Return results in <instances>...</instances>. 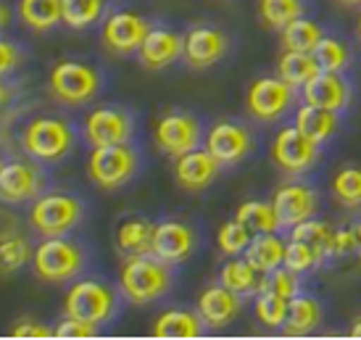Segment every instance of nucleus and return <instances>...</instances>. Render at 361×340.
<instances>
[{
	"label": "nucleus",
	"instance_id": "obj_13",
	"mask_svg": "<svg viewBox=\"0 0 361 340\" xmlns=\"http://www.w3.org/2000/svg\"><path fill=\"white\" fill-rule=\"evenodd\" d=\"M132 135V119L127 111L121 109H95L87 114L85 119V138L92 148H101V145H119L127 142Z\"/></svg>",
	"mask_w": 361,
	"mask_h": 340
},
{
	"label": "nucleus",
	"instance_id": "obj_16",
	"mask_svg": "<svg viewBox=\"0 0 361 340\" xmlns=\"http://www.w3.org/2000/svg\"><path fill=\"white\" fill-rule=\"evenodd\" d=\"M195 248V232L192 227L177 219H166L156 224L153 232V256H159L166 264H180Z\"/></svg>",
	"mask_w": 361,
	"mask_h": 340
},
{
	"label": "nucleus",
	"instance_id": "obj_41",
	"mask_svg": "<svg viewBox=\"0 0 361 340\" xmlns=\"http://www.w3.org/2000/svg\"><path fill=\"white\" fill-rule=\"evenodd\" d=\"M319 253L311 248L309 243L298 241V238H293L290 243H288V250H285V267L293 272H309L314 269L317 264H319Z\"/></svg>",
	"mask_w": 361,
	"mask_h": 340
},
{
	"label": "nucleus",
	"instance_id": "obj_12",
	"mask_svg": "<svg viewBox=\"0 0 361 340\" xmlns=\"http://www.w3.org/2000/svg\"><path fill=\"white\" fill-rule=\"evenodd\" d=\"M206 150L221 166H235L253 150V135L243 124L216 121L206 138Z\"/></svg>",
	"mask_w": 361,
	"mask_h": 340
},
{
	"label": "nucleus",
	"instance_id": "obj_36",
	"mask_svg": "<svg viewBox=\"0 0 361 340\" xmlns=\"http://www.w3.org/2000/svg\"><path fill=\"white\" fill-rule=\"evenodd\" d=\"M288 309H290V300L280 298V296H271V293H259L256 298V320L267 327V330H280L285 320H288Z\"/></svg>",
	"mask_w": 361,
	"mask_h": 340
},
{
	"label": "nucleus",
	"instance_id": "obj_42",
	"mask_svg": "<svg viewBox=\"0 0 361 340\" xmlns=\"http://www.w3.org/2000/svg\"><path fill=\"white\" fill-rule=\"evenodd\" d=\"M95 332H98V324H92V322H85V320H77V317H69V314H66V320H61L59 324H56V330H53V338H66V340L95 338Z\"/></svg>",
	"mask_w": 361,
	"mask_h": 340
},
{
	"label": "nucleus",
	"instance_id": "obj_33",
	"mask_svg": "<svg viewBox=\"0 0 361 340\" xmlns=\"http://www.w3.org/2000/svg\"><path fill=\"white\" fill-rule=\"evenodd\" d=\"M332 198L341 203L343 209H359L361 206V166H343L332 177Z\"/></svg>",
	"mask_w": 361,
	"mask_h": 340
},
{
	"label": "nucleus",
	"instance_id": "obj_35",
	"mask_svg": "<svg viewBox=\"0 0 361 340\" xmlns=\"http://www.w3.org/2000/svg\"><path fill=\"white\" fill-rule=\"evenodd\" d=\"M293 238L309 243L311 248L319 253V259H327V256H330L332 238H335V230H332L327 221H319L311 217V219H306L293 227Z\"/></svg>",
	"mask_w": 361,
	"mask_h": 340
},
{
	"label": "nucleus",
	"instance_id": "obj_26",
	"mask_svg": "<svg viewBox=\"0 0 361 340\" xmlns=\"http://www.w3.org/2000/svg\"><path fill=\"white\" fill-rule=\"evenodd\" d=\"M322 322V306L319 300H314L311 296H295L290 300V309H288V320L282 324L285 335L290 338H303L319 327Z\"/></svg>",
	"mask_w": 361,
	"mask_h": 340
},
{
	"label": "nucleus",
	"instance_id": "obj_10",
	"mask_svg": "<svg viewBox=\"0 0 361 340\" xmlns=\"http://www.w3.org/2000/svg\"><path fill=\"white\" fill-rule=\"evenodd\" d=\"M153 142L166 156H182L188 150H195L201 142V124L190 114L169 111L153 121Z\"/></svg>",
	"mask_w": 361,
	"mask_h": 340
},
{
	"label": "nucleus",
	"instance_id": "obj_4",
	"mask_svg": "<svg viewBox=\"0 0 361 340\" xmlns=\"http://www.w3.org/2000/svg\"><path fill=\"white\" fill-rule=\"evenodd\" d=\"M48 87L63 106H85L101 90V74L82 61H61L51 69Z\"/></svg>",
	"mask_w": 361,
	"mask_h": 340
},
{
	"label": "nucleus",
	"instance_id": "obj_5",
	"mask_svg": "<svg viewBox=\"0 0 361 340\" xmlns=\"http://www.w3.org/2000/svg\"><path fill=\"white\" fill-rule=\"evenodd\" d=\"M32 264H35V274L40 280L66 282V280H74L80 274L82 264H85V253L66 235H61V238H45L35 248Z\"/></svg>",
	"mask_w": 361,
	"mask_h": 340
},
{
	"label": "nucleus",
	"instance_id": "obj_22",
	"mask_svg": "<svg viewBox=\"0 0 361 340\" xmlns=\"http://www.w3.org/2000/svg\"><path fill=\"white\" fill-rule=\"evenodd\" d=\"M203 327L206 324L198 317V311L192 314L188 309H166L153 320L151 332L159 340H195L201 338Z\"/></svg>",
	"mask_w": 361,
	"mask_h": 340
},
{
	"label": "nucleus",
	"instance_id": "obj_14",
	"mask_svg": "<svg viewBox=\"0 0 361 340\" xmlns=\"http://www.w3.org/2000/svg\"><path fill=\"white\" fill-rule=\"evenodd\" d=\"M274 209H277V217H280L282 227H295L301 221L311 219L317 214V193L311 190L309 185L303 182H285L277 188L274 193Z\"/></svg>",
	"mask_w": 361,
	"mask_h": 340
},
{
	"label": "nucleus",
	"instance_id": "obj_29",
	"mask_svg": "<svg viewBox=\"0 0 361 340\" xmlns=\"http://www.w3.org/2000/svg\"><path fill=\"white\" fill-rule=\"evenodd\" d=\"M219 282L224 288H230L232 293H238V296H248V293L259 291L261 280H259V269L253 267L251 261L230 256V261L219 272Z\"/></svg>",
	"mask_w": 361,
	"mask_h": 340
},
{
	"label": "nucleus",
	"instance_id": "obj_27",
	"mask_svg": "<svg viewBox=\"0 0 361 340\" xmlns=\"http://www.w3.org/2000/svg\"><path fill=\"white\" fill-rule=\"evenodd\" d=\"M285 250H288V243H282L274 232H259L245 250V259L264 274L285 264Z\"/></svg>",
	"mask_w": 361,
	"mask_h": 340
},
{
	"label": "nucleus",
	"instance_id": "obj_6",
	"mask_svg": "<svg viewBox=\"0 0 361 340\" xmlns=\"http://www.w3.org/2000/svg\"><path fill=\"white\" fill-rule=\"evenodd\" d=\"M137 153L127 142L119 145H101L92 148L87 159V177H90L101 190H119L121 185L132 180V174L137 171Z\"/></svg>",
	"mask_w": 361,
	"mask_h": 340
},
{
	"label": "nucleus",
	"instance_id": "obj_48",
	"mask_svg": "<svg viewBox=\"0 0 361 340\" xmlns=\"http://www.w3.org/2000/svg\"><path fill=\"white\" fill-rule=\"evenodd\" d=\"M356 30H359V37H361V16H359V24H356Z\"/></svg>",
	"mask_w": 361,
	"mask_h": 340
},
{
	"label": "nucleus",
	"instance_id": "obj_7",
	"mask_svg": "<svg viewBox=\"0 0 361 340\" xmlns=\"http://www.w3.org/2000/svg\"><path fill=\"white\" fill-rule=\"evenodd\" d=\"M63 314L92 324H103L116 314V296L103 282L80 280L63 296Z\"/></svg>",
	"mask_w": 361,
	"mask_h": 340
},
{
	"label": "nucleus",
	"instance_id": "obj_28",
	"mask_svg": "<svg viewBox=\"0 0 361 340\" xmlns=\"http://www.w3.org/2000/svg\"><path fill=\"white\" fill-rule=\"evenodd\" d=\"M19 19L35 32L53 30L63 21V0H19Z\"/></svg>",
	"mask_w": 361,
	"mask_h": 340
},
{
	"label": "nucleus",
	"instance_id": "obj_8",
	"mask_svg": "<svg viewBox=\"0 0 361 340\" xmlns=\"http://www.w3.org/2000/svg\"><path fill=\"white\" fill-rule=\"evenodd\" d=\"M269 159L277 169L288 174H301L319 161V142L306 138L298 127H282L271 140Z\"/></svg>",
	"mask_w": 361,
	"mask_h": 340
},
{
	"label": "nucleus",
	"instance_id": "obj_47",
	"mask_svg": "<svg viewBox=\"0 0 361 340\" xmlns=\"http://www.w3.org/2000/svg\"><path fill=\"white\" fill-rule=\"evenodd\" d=\"M338 3H341V6H359L361 0H338Z\"/></svg>",
	"mask_w": 361,
	"mask_h": 340
},
{
	"label": "nucleus",
	"instance_id": "obj_43",
	"mask_svg": "<svg viewBox=\"0 0 361 340\" xmlns=\"http://www.w3.org/2000/svg\"><path fill=\"white\" fill-rule=\"evenodd\" d=\"M11 338L16 340H45V338H53V330H48L45 324L35 320H21L19 324H13V330H11Z\"/></svg>",
	"mask_w": 361,
	"mask_h": 340
},
{
	"label": "nucleus",
	"instance_id": "obj_40",
	"mask_svg": "<svg viewBox=\"0 0 361 340\" xmlns=\"http://www.w3.org/2000/svg\"><path fill=\"white\" fill-rule=\"evenodd\" d=\"M35 256V250L30 248V243L19 238V235H13V238H3V245H0V261H3V269L6 272H13L24 267L27 261H32Z\"/></svg>",
	"mask_w": 361,
	"mask_h": 340
},
{
	"label": "nucleus",
	"instance_id": "obj_20",
	"mask_svg": "<svg viewBox=\"0 0 361 340\" xmlns=\"http://www.w3.org/2000/svg\"><path fill=\"white\" fill-rule=\"evenodd\" d=\"M303 100L311 106H319L327 111H343L351 103V87L343 80L341 71H324L322 69L309 85H303Z\"/></svg>",
	"mask_w": 361,
	"mask_h": 340
},
{
	"label": "nucleus",
	"instance_id": "obj_1",
	"mask_svg": "<svg viewBox=\"0 0 361 340\" xmlns=\"http://www.w3.org/2000/svg\"><path fill=\"white\" fill-rule=\"evenodd\" d=\"M169 264L153 253L130 256L119 269V288L132 303H151L169 291Z\"/></svg>",
	"mask_w": 361,
	"mask_h": 340
},
{
	"label": "nucleus",
	"instance_id": "obj_32",
	"mask_svg": "<svg viewBox=\"0 0 361 340\" xmlns=\"http://www.w3.org/2000/svg\"><path fill=\"white\" fill-rule=\"evenodd\" d=\"M303 16V0H259V19L269 30H285Z\"/></svg>",
	"mask_w": 361,
	"mask_h": 340
},
{
	"label": "nucleus",
	"instance_id": "obj_17",
	"mask_svg": "<svg viewBox=\"0 0 361 340\" xmlns=\"http://www.w3.org/2000/svg\"><path fill=\"white\" fill-rule=\"evenodd\" d=\"M227 35L216 27H195L185 35V61L192 69H209L227 53Z\"/></svg>",
	"mask_w": 361,
	"mask_h": 340
},
{
	"label": "nucleus",
	"instance_id": "obj_39",
	"mask_svg": "<svg viewBox=\"0 0 361 340\" xmlns=\"http://www.w3.org/2000/svg\"><path fill=\"white\" fill-rule=\"evenodd\" d=\"M314 56L324 71H343L351 61V50L345 48V42L335 40V37H322Z\"/></svg>",
	"mask_w": 361,
	"mask_h": 340
},
{
	"label": "nucleus",
	"instance_id": "obj_18",
	"mask_svg": "<svg viewBox=\"0 0 361 340\" xmlns=\"http://www.w3.org/2000/svg\"><path fill=\"white\" fill-rule=\"evenodd\" d=\"M240 314V296L224 285H211L198 296V317L209 330H221Z\"/></svg>",
	"mask_w": 361,
	"mask_h": 340
},
{
	"label": "nucleus",
	"instance_id": "obj_34",
	"mask_svg": "<svg viewBox=\"0 0 361 340\" xmlns=\"http://www.w3.org/2000/svg\"><path fill=\"white\" fill-rule=\"evenodd\" d=\"M106 0H63V24L69 30H87L103 16Z\"/></svg>",
	"mask_w": 361,
	"mask_h": 340
},
{
	"label": "nucleus",
	"instance_id": "obj_23",
	"mask_svg": "<svg viewBox=\"0 0 361 340\" xmlns=\"http://www.w3.org/2000/svg\"><path fill=\"white\" fill-rule=\"evenodd\" d=\"M153 232H156V224H151L148 219H140V217H132V219H124L114 232V241H116V248L127 256H140V253H153Z\"/></svg>",
	"mask_w": 361,
	"mask_h": 340
},
{
	"label": "nucleus",
	"instance_id": "obj_9",
	"mask_svg": "<svg viewBox=\"0 0 361 340\" xmlns=\"http://www.w3.org/2000/svg\"><path fill=\"white\" fill-rule=\"evenodd\" d=\"M293 106V87L282 77H259L248 85L245 111L256 121H277Z\"/></svg>",
	"mask_w": 361,
	"mask_h": 340
},
{
	"label": "nucleus",
	"instance_id": "obj_11",
	"mask_svg": "<svg viewBox=\"0 0 361 340\" xmlns=\"http://www.w3.org/2000/svg\"><path fill=\"white\" fill-rule=\"evenodd\" d=\"M148 32H151V24L145 21V16L135 13V11H114L103 21L101 40L111 53L127 56V53L140 50Z\"/></svg>",
	"mask_w": 361,
	"mask_h": 340
},
{
	"label": "nucleus",
	"instance_id": "obj_2",
	"mask_svg": "<svg viewBox=\"0 0 361 340\" xmlns=\"http://www.w3.org/2000/svg\"><path fill=\"white\" fill-rule=\"evenodd\" d=\"M85 217L82 200L69 193H48L32 203L30 227L42 238H61L69 235Z\"/></svg>",
	"mask_w": 361,
	"mask_h": 340
},
{
	"label": "nucleus",
	"instance_id": "obj_38",
	"mask_svg": "<svg viewBox=\"0 0 361 340\" xmlns=\"http://www.w3.org/2000/svg\"><path fill=\"white\" fill-rule=\"evenodd\" d=\"M251 230L243 224V221L232 219V221H224L216 232V245L224 256H238V253H245L248 245H251Z\"/></svg>",
	"mask_w": 361,
	"mask_h": 340
},
{
	"label": "nucleus",
	"instance_id": "obj_44",
	"mask_svg": "<svg viewBox=\"0 0 361 340\" xmlns=\"http://www.w3.org/2000/svg\"><path fill=\"white\" fill-rule=\"evenodd\" d=\"M21 63V53H19V48L13 45V42H3L0 45V69H3V74H8L11 69H16Z\"/></svg>",
	"mask_w": 361,
	"mask_h": 340
},
{
	"label": "nucleus",
	"instance_id": "obj_46",
	"mask_svg": "<svg viewBox=\"0 0 361 340\" xmlns=\"http://www.w3.org/2000/svg\"><path fill=\"white\" fill-rule=\"evenodd\" d=\"M348 338H359L361 340V320L356 322V324H353L351 330H348Z\"/></svg>",
	"mask_w": 361,
	"mask_h": 340
},
{
	"label": "nucleus",
	"instance_id": "obj_31",
	"mask_svg": "<svg viewBox=\"0 0 361 340\" xmlns=\"http://www.w3.org/2000/svg\"><path fill=\"white\" fill-rule=\"evenodd\" d=\"M280 40H282V48L285 50H306V53H314L317 50V45L322 42V37H324V32H322V27L317 24V21L311 19H295L290 21L285 30H280Z\"/></svg>",
	"mask_w": 361,
	"mask_h": 340
},
{
	"label": "nucleus",
	"instance_id": "obj_15",
	"mask_svg": "<svg viewBox=\"0 0 361 340\" xmlns=\"http://www.w3.org/2000/svg\"><path fill=\"white\" fill-rule=\"evenodd\" d=\"M219 166L221 164L211 156L209 150H188V153L177 156V161H174V180H177L182 190L201 193L216 180Z\"/></svg>",
	"mask_w": 361,
	"mask_h": 340
},
{
	"label": "nucleus",
	"instance_id": "obj_24",
	"mask_svg": "<svg viewBox=\"0 0 361 340\" xmlns=\"http://www.w3.org/2000/svg\"><path fill=\"white\" fill-rule=\"evenodd\" d=\"M319 71L322 66L319 61H317V56L306 53V50H285L280 56V61H277V74L290 85L293 90L309 85Z\"/></svg>",
	"mask_w": 361,
	"mask_h": 340
},
{
	"label": "nucleus",
	"instance_id": "obj_21",
	"mask_svg": "<svg viewBox=\"0 0 361 340\" xmlns=\"http://www.w3.org/2000/svg\"><path fill=\"white\" fill-rule=\"evenodd\" d=\"M137 56L145 69H166L180 56H185V37L169 30H151L148 37L142 40Z\"/></svg>",
	"mask_w": 361,
	"mask_h": 340
},
{
	"label": "nucleus",
	"instance_id": "obj_37",
	"mask_svg": "<svg viewBox=\"0 0 361 340\" xmlns=\"http://www.w3.org/2000/svg\"><path fill=\"white\" fill-rule=\"evenodd\" d=\"M259 293H271V296L293 300L298 296V272L288 269L285 264L271 272H264V277L259 282Z\"/></svg>",
	"mask_w": 361,
	"mask_h": 340
},
{
	"label": "nucleus",
	"instance_id": "obj_30",
	"mask_svg": "<svg viewBox=\"0 0 361 340\" xmlns=\"http://www.w3.org/2000/svg\"><path fill=\"white\" fill-rule=\"evenodd\" d=\"M235 219L243 221L256 235L259 232H277V227H282L274 203H267V200H243L235 211Z\"/></svg>",
	"mask_w": 361,
	"mask_h": 340
},
{
	"label": "nucleus",
	"instance_id": "obj_25",
	"mask_svg": "<svg viewBox=\"0 0 361 340\" xmlns=\"http://www.w3.org/2000/svg\"><path fill=\"white\" fill-rule=\"evenodd\" d=\"M295 127H298L306 138H311L314 142H324L338 132L341 121H338V114H335V111H327V109H319V106L306 103V106H301V109L295 111Z\"/></svg>",
	"mask_w": 361,
	"mask_h": 340
},
{
	"label": "nucleus",
	"instance_id": "obj_19",
	"mask_svg": "<svg viewBox=\"0 0 361 340\" xmlns=\"http://www.w3.org/2000/svg\"><path fill=\"white\" fill-rule=\"evenodd\" d=\"M42 188V174L35 164L8 161L0 169V195L6 203H24L35 198Z\"/></svg>",
	"mask_w": 361,
	"mask_h": 340
},
{
	"label": "nucleus",
	"instance_id": "obj_3",
	"mask_svg": "<svg viewBox=\"0 0 361 340\" xmlns=\"http://www.w3.org/2000/svg\"><path fill=\"white\" fill-rule=\"evenodd\" d=\"M21 148L35 161H59L74 148L69 121L56 116H37L21 132Z\"/></svg>",
	"mask_w": 361,
	"mask_h": 340
},
{
	"label": "nucleus",
	"instance_id": "obj_45",
	"mask_svg": "<svg viewBox=\"0 0 361 340\" xmlns=\"http://www.w3.org/2000/svg\"><path fill=\"white\" fill-rule=\"evenodd\" d=\"M351 235H353V243H356V256H361V221L351 224Z\"/></svg>",
	"mask_w": 361,
	"mask_h": 340
}]
</instances>
